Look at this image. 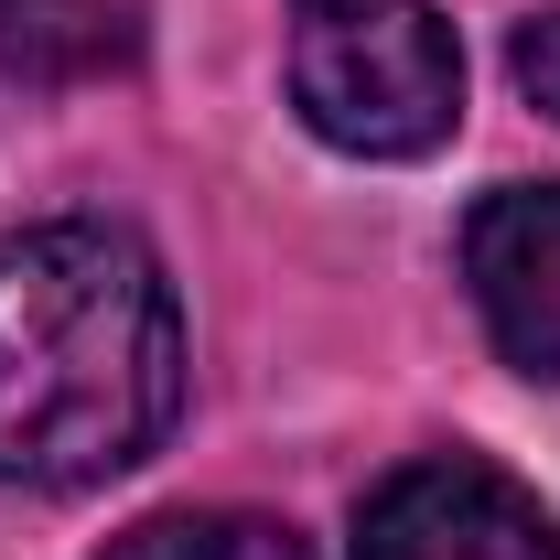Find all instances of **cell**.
Segmentation results:
<instances>
[{
	"label": "cell",
	"instance_id": "1",
	"mask_svg": "<svg viewBox=\"0 0 560 560\" xmlns=\"http://www.w3.org/2000/svg\"><path fill=\"white\" fill-rule=\"evenodd\" d=\"M184 410V313L130 226L0 248V486H108Z\"/></svg>",
	"mask_w": 560,
	"mask_h": 560
},
{
	"label": "cell",
	"instance_id": "2",
	"mask_svg": "<svg viewBox=\"0 0 560 560\" xmlns=\"http://www.w3.org/2000/svg\"><path fill=\"white\" fill-rule=\"evenodd\" d=\"M291 108L355 162H420L464 119V44L431 0H302Z\"/></svg>",
	"mask_w": 560,
	"mask_h": 560
},
{
	"label": "cell",
	"instance_id": "3",
	"mask_svg": "<svg viewBox=\"0 0 560 560\" xmlns=\"http://www.w3.org/2000/svg\"><path fill=\"white\" fill-rule=\"evenodd\" d=\"M355 560H560V517L475 453H431L355 506Z\"/></svg>",
	"mask_w": 560,
	"mask_h": 560
},
{
	"label": "cell",
	"instance_id": "4",
	"mask_svg": "<svg viewBox=\"0 0 560 560\" xmlns=\"http://www.w3.org/2000/svg\"><path fill=\"white\" fill-rule=\"evenodd\" d=\"M464 280L506 366L560 377V184H506L464 226Z\"/></svg>",
	"mask_w": 560,
	"mask_h": 560
},
{
	"label": "cell",
	"instance_id": "5",
	"mask_svg": "<svg viewBox=\"0 0 560 560\" xmlns=\"http://www.w3.org/2000/svg\"><path fill=\"white\" fill-rule=\"evenodd\" d=\"M108 560H313V550L248 506H173V517H140L130 539H108Z\"/></svg>",
	"mask_w": 560,
	"mask_h": 560
},
{
	"label": "cell",
	"instance_id": "6",
	"mask_svg": "<svg viewBox=\"0 0 560 560\" xmlns=\"http://www.w3.org/2000/svg\"><path fill=\"white\" fill-rule=\"evenodd\" d=\"M75 11L66 0H0V75H55Z\"/></svg>",
	"mask_w": 560,
	"mask_h": 560
},
{
	"label": "cell",
	"instance_id": "7",
	"mask_svg": "<svg viewBox=\"0 0 560 560\" xmlns=\"http://www.w3.org/2000/svg\"><path fill=\"white\" fill-rule=\"evenodd\" d=\"M517 86H528V97L560 119V11H539V22L517 33Z\"/></svg>",
	"mask_w": 560,
	"mask_h": 560
}]
</instances>
